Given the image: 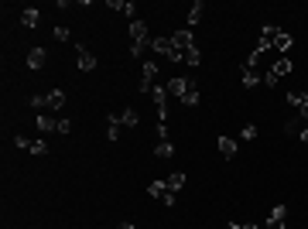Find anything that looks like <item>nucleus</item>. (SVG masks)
I'll use <instances>...</instances> for the list:
<instances>
[{
  "instance_id": "f257e3e1",
  "label": "nucleus",
  "mask_w": 308,
  "mask_h": 229,
  "mask_svg": "<svg viewBox=\"0 0 308 229\" xmlns=\"http://www.w3.org/2000/svg\"><path fill=\"white\" fill-rule=\"evenodd\" d=\"M295 45V38L288 35V31H281V28H274V24H264L260 28V45H257V52H267V48H277L281 55H285L288 48Z\"/></svg>"
},
{
  "instance_id": "f03ea898",
  "label": "nucleus",
  "mask_w": 308,
  "mask_h": 229,
  "mask_svg": "<svg viewBox=\"0 0 308 229\" xmlns=\"http://www.w3.org/2000/svg\"><path fill=\"white\" fill-rule=\"evenodd\" d=\"M291 69H295V62H291V58H288V55H281V58H277V62H274V65H271V69H267V72H264V75H260V86H267V89H274V86L281 82V75H288V72H291Z\"/></svg>"
},
{
  "instance_id": "7ed1b4c3",
  "label": "nucleus",
  "mask_w": 308,
  "mask_h": 229,
  "mask_svg": "<svg viewBox=\"0 0 308 229\" xmlns=\"http://www.w3.org/2000/svg\"><path fill=\"white\" fill-rule=\"evenodd\" d=\"M148 195H151V198H158L161 206H175V195H178V192H171L168 178H158V182L148 185Z\"/></svg>"
},
{
  "instance_id": "20e7f679",
  "label": "nucleus",
  "mask_w": 308,
  "mask_h": 229,
  "mask_svg": "<svg viewBox=\"0 0 308 229\" xmlns=\"http://www.w3.org/2000/svg\"><path fill=\"white\" fill-rule=\"evenodd\" d=\"M151 48H154L158 55L171 58V62H182V52H175V45H171V38H151Z\"/></svg>"
},
{
  "instance_id": "39448f33",
  "label": "nucleus",
  "mask_w": 308,
  "mask_h": 229,
  "mask_svg": "<svg viewBox=\"0 0 308 229\" xmlns=\"http://www.w3.org/2000/svg\"><path fill=\"white\" fill-rule=\"evenodd\" d=\"M171 45H175V52H188V48H195V35L192 31H188V28H182V31H175V35H171Z\"/></svg>"
},
{
  "instance_id": "423d86ee",
  "label": "nucleus",
  "mask_w": 308,
  "mask_h": 229,
  "mask_svg": "<svg viewBox=\"0 0 308 229\" xmlns=\"http://www.w3.org/2000/svg\"><path fill=\"white\" fill-rule=\"evenodd\" d=\"M285 219H288V206L281 202V206H274L271 212H267V219H264V229H277V226H285Z\"/></svg>"
},
{
  "instance_id": "0eeeda50",
  "label": "nucleus",
  "mask_w": 308,
  "mask_h": 229,
  "mask_svg": "<svg viewBox=\"0 0 308 229\" xmlns=\"http://www.w3.org/2000/svg\"><path fill=\"white\" fill-rule=\"evenodd\" d=\"M195 86H199V82H195L192 75H185V79H171V82H168V92H171V96H178V99H182L185 92H192Z\"/></svg>"
},
{
  "instance_id": "6e6552de",
  "label": "nucleus",
  "mask_w": 308,
  "mask_h": 229,
  "mask_svg": "<svg viewBox=\"0 0 308 229\" xmlns=\"http://www.w3.org/2000/svg\"><path fill=\"white\" fill-rule=\"evenodd\" d=\"M45 62H48V52L41 45H34L31 52H28V69L31 72H38V69H45Z\"/></svg>"
},
{
  "instance_id": "1a4fd4ad",
  "label": "nucleus",
  "mask_w": 308,
  "mask_h": 229,
  "mask_svg": "<svg viewBox=\"0 0 308 229\" xmlns=\"http://www.w3.org/2000/svg\"><path fill=\"white\" fill-rule=\"evenodd\" d=\"M130 38H134V45H140V48H144V45H151V38H148V28H144V21H137V17L130 21Z\"/></svg>"
},
{
  "instance_id": "9d476101",
  "label": "nucleus",
  "mask_w": 308,
  "mask_h": 229,
  "mask_svg": "<svg viewBox=\"0 0 308 229\" xmlns=\"http://www.w3.org/2000/svg\"><path fill=\"white\" fill-rule=\"evenodd\" d=\"M76 65H79L82 72H92L96 69V55H92L89 48H76Z\"/></svg>"
},
{
  "instance_id": "9b49d317",
  "label": "nucleus",
  "mask_w": 308,
  "mask_h": 229,
  "mask_svg": "<svg viewBox=\"0 0 308 229\" xmlns=\"http://www.w3.org/2000/svg\"><path fill=\"white\" fill-rule=\"evenodd\" d=\"M288 103L295 106L298 116H301V120L308 123V96H301V92H288Z\"/></svg>"
},
{
  "instance_id": "f8f14e48",
  "label": "nucleus",
  "mask_w": 308,
  "mask_h": 229,
  "mask_svg": "<svg viewBox=\"0 0 308 229\" xmlns=\"http://www.w3.org/2000/svg\"><path fill=\"white\" fill-rule=\"evenodd\" d=\"M62 106H65V92L62 89L45 92V110H62Z\"/></svg>"
},
{
  "instance_id": "ddd939ff",
  "label": "nucleus",
  "mask_w": 308,
  "mask_h": 229,
  "mask_svg": "<svg viewBox=\"0 0 308 229\" xmlns=\"http://www.w3.org/2000/svg\"><path fill=\"white\" fill-rule=\"evenodd\" d=\"M216 147L223 150V158H236L240 140H233V137H219V140H216Z\"/></svg>"
},
{
  "instance_id": "4468645a",
  "label": "nucleus",
  "mask_w": 308,
  "mask_h": 229,
  "mask_svg": "<svg viewBox=\"0 0 308 229\" xmlns=\"http://www.w3.org/2000/svg\"><path fill=\"white\" fill-rule=\"evenodd\" d=\"M116 120H120V126H127V130H134V126L140 123V116H137V110H134V106H127V110H124L120 116H116Z\"/></svg>"
},
{
  "instance_id": "2eb2a0df",
  "label": "nucleus",
  "mask_w": 308,
  "mask_h": 229,
  "mask_svg": "<svg viewBox=\"0 0 308 229\" xmlns=\"http://www.w3.org/2000/svg\"><path fill=\"white\" fill-rule=\"evenodd\" d=\"M38 21H41V11H38V7H24L21 11V24L24 28H38Z\"/></svg>"
},
{
  "instance_id": "dca6fc26",
  "label": "nucleus",
  "mask_w": 308,
  "mask_h": 229,
  "mask_svg": "<svg viewBox=\"0 0 308 229\" xmlns=\"http://www.w3.org/2000/svg\"><path fill=\"white\" fill-rule=\"evenodd\" d=\"M202 14H205V4H202V0H195V4H192V11H188V24H185V28L192 31L195 24L202 21Z\"/></svg>"
},
{
  "instance_id": "f3484780",
  "label": "nucleus",
  "mask_w": 308,
  "mask_h": 229,
  "mask_svg": "<svg viewBox=\"0 0 308 229\" xmlns=\"http://www.w3.org/2000/svg\"><path fill=\"white\" fill-rule=\"evenodd\" d=\"M171 154H175V147H171V140H158V147H154V158H161V161H168Z\"/></svg>"
},
{
  "instance_id": "a211bd4d",
  "label": "nucleus",
  "mask_w": 308,
  "mask_h": 229,
  "mask_svg": "<svg viewBox=\"0 0 308 229\" xmlns=\"http://www.w3.org/2000/svg\"><path fill=\"white\" fill-rule=\"evenodd\" d=\"M110 11H120V14H130L134 17V4L130 0H110Z\"/></svg>"
},
{
  "instance_id": "6ab92c4d",
  "label": "nucleus",
  "mask_w": 308,
  "mask_h": 229,
  "mask_svg": "<svg viewBox=\"0 0 308 229\" xmlns=\"http://www.w3.org/2000/svg\"><path fill=\"white\" fill-rule=\"evenodd\" d=\"M106 120H110V126H106V137H110V140H116V137H120V130H124V126H120L116 113H113V116H106Z\"/></svg>"
},
{
  "instance_id": "aec40b11",
  "label": "nucleus",
  "mask_w": 308,
  "mask_h": 229,
  "mask_svg": "<svg viewBox=\"0 0 308 229\" xmlns=\"http://www.w3.org/2000/svg\"><path fill=\"white\" fill-rule=\"evenodd\" d=\"M182 62L185 65H199V62H202V52H199V48H188V52L182 55Z\"/></svg>"
},
{
  "instance_id": "412c9836",
  "label": "nucleus",
  "mask_w": 308,
  "mask_h": 229,
  "mask_svg": "<svg viewBox=\"0 0 308 229\" xmlns=\"http://www.w3.org/2000/svg\"><path fill=\"white\" fill-rule=\"evenodd\" d=\"M38 130H45V134L48 130H58V120L55 116H38Z\"/></svg>"
},
{
  "instance_id": "4be33fe9",
  "label": "nucleus",
  "mask_w": 308,
  "mask_h": 229,
  "mask_svg": "<svg viewBox=\"0 0 308 229\" xmlns=\"http://www.w3.org/2000/svg\"><path fill=\"white\" fill-rule=\"evenodd\" d=\"M52 38H55V41H68V38H72V31H68L65 24H55V28H52Z\"/></svg>"
},
{
  "instance_id": "5701e85b",
  "label": "nucleus",
  "mask_w": 308,
  "mask_h": 229,
  "mask_svg": "<svg viewBox=\"0 0 308 229\" xmlns=\"http://www.w3.org/2000/svg\"><path fill=\"white\" fill-rule=\"evenodd\" d=\"M243 86H247V89L260 86V75H257V72H250V69H243Z\"/></svg>"
},
{
  "instance_id": "b1692460",
  "label": "nucleus",
  "mask_w": 308,
  "mask_h": 229,
  "mask_svg": "<svg viewBox=\"0 0 308 229\" xmlns=\"http://www.w3.org/2000/svg\"><path fill=\"white\" fill-rule=\"evenodd\" d=\"M140 79L154 82V79H158V65H154V62H144V75H140Z\"/></svg>"
},
{
  "instance_id": "393cba45",
  "label": "nucleus",
  "mask_w": 308,
  "mask_h": 229,
  "mask_svg": "<svg viewBox=\"0 0 308 229\" xmlns=\"http://www.w3.org/2000/svg\"><path fill=\"white\" fill-rule=\"evenodd\" d=\"M31 144H34L31 137H21V134H14V147H21V150H28V154H31Z\"/></svg>"
},
{
  "instance_id": "a878e982",
  "label": "nucleus",
  "mask_w": 308,
  "mask_h": 229,
  "mask_svg": "<svg viewBox=\"0 0 308 229\" xmlns=\"http://www.w3.org/2000/svg\"><path fill=\"white\" fill-rule=\"evenodd\" d=\"M168 185H171V192H178V188H182V185H185V174H182V171L168 174Z\"/></svg>"
},
{
  "instance_id": "bb28decb",
  "label": "nucleus",
  "mask_w": 308,
  "mask_h": 229,
  "mask_svg": "<svg viewBox=\"0 0 308 229\" xmlns=\"http://www.w3.org/2000/svg\"><path fill=\"white\" fill-rule=\"evenodd\" d=\"M31 154H34V158H45V154H48V144H45V140H34V144H31Z\"/></svg>"
},
{
  "instance_id": "cd10ccee",
  "label": "nucleus",
  "mask_w": 308,
  "mask_h": 229,
  "mask_svg": "<svg viewBox=\"0 0 308 229\" xmlns=\"http://www.w3.org/2000/svg\"><path fill=\"white\" fill-rule=\"evenodd\" d=\"M285 134H291V137H295V134H301V116H298V120H288V123H285Z\"/></svg>"
},
{
  "instance_id": "c85d7f7f",
  "label": "nucleus",
  "mask_w": 308,
  "mask_h": 229,
  "mask_svg": "<svg viewBox=\"0 0 308 229\" xmlns=\"http://www.w3.org/2000/svg\"><path fill=\"white\" fill-rule=\"evenodd\" d=\"M253 137H257V126L253 123H247L243 130H240V140H253Z\"/></svg>"
},
{
  "instance_id": "c756f323",
  "label": "nucleus",
  "mask_w": 308,
  "mask_h": 229,
  "mask_svg": "<svg viewBox=\"0 0 308 229\" xmlns=\"http://www.w3.org/2000/svg\"><path fill=\"white\" fill-rule=\"evenodd\" d=\"M31 106L34 110H45V92H41V96H31Z\"/></svg>"
},
{
  "instance_id": "7c9ffc66",
  "label": "nucleus",
  "mask_w": 308,
  "mask_h": 229,
  "mask_svg": "<svg viewBox=\"0 0 308 229\" xmlns=\"http://www.w3.org/2000/svg\"><path fill=\"white\" fill-rule=\"evenodd\" d=\"M226 229H260V226H253V222H247V226H240V222H229Z\"/></svg>"
},
{
  "instance_id": "2f4dec72",
  "label": "nucleus",
  "mask_w": 308,
  "mask_h": 229,
  "mask_svg": "<svg viewBox=\"0 0 308 229\" xmlns=\"http://www.w3.org/2000/svg\"><path fill=\"white\" fill-rule=\"evenodd\" d=\"M298 137H301V144H308V123L301 126V134H298Z\"/></svg>"
},
{
  "instance_id": "473e14b6",
  "label": "nucleus",
  "mask_w": 308,
  "mask_h": 229,
  "mask_svg": "<svg viewBox=\"0 0 308 229\" xmlns=\"http://www.w3.org/2000/svg\"><path fill=\"white\" fill-rule=\"evenodd\" d=\"M120 229H134V222H120Z\"/></svg>"
}]
</instances>
